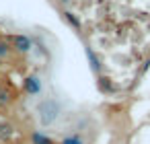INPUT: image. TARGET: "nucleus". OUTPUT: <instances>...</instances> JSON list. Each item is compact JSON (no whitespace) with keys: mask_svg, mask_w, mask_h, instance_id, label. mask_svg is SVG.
<instances>
[{"mask_svg":"<svg viewBox=\"0 0 150 144\" xmlns=\"http://www.w3.org/2000/svg\"><path fill=\"white\" fill-rule=\"evenodd\" d=\"M37 113H39L41 126H52L60 115V103L56 99H43L37 107Z\"/></svg>","mask_w":150,"mask_h":144,"instance_id":"1","label":"nucleus"},{"mask_svg":"<svg viewBox=\"0 0 150 144\" xmlns=\"http://www.w3.org/2000/svg\"><path fill=\"white\" fill-rule=\"evenodd\" d=\"M11 45H13L17 52L25 54V52L31 50V39H29L27 35H13V37H11Z\"/></svg>","mask_w":150,"mask_h":144,"instance_id":"2","label":"nucleus"},{"mask_svg":"<svg viewBox=\"0 0 150 144\" xmlns=\"http://www.w3.org/2000/svg\"><path fill=\"white\" fill-rule=\"evenodd\" d=\"M25 91H27L29 95H39V93H41V80H39L35 74L27 76V78H25Z\"/></svg>","mask_w":150,"mask_h":144,"instance_id":"3","label":"nucleus"},{"mask_svg":"<svg viewBox=\"0 0 150 144\" xmlns=\"http://www.w3.org/2000/svg\"><path fill=\"white\" fill-rule=\"evenodd\" d=\"M13 91H11V87H6V84H2L0 82V107H6V105H11V101H13Z\"/></svg>","mask_w":150,"mask_h":144,"instance_id":"4","label":"nucleus"},{"mask_svg":"<svg viewBox=\"0 0 150 144\" xmlns=\"http://www.w3.org/2000/svg\"><path fill=\"white\" fill-rule=\"evenodd\" d=\"M13 134H15V130H13L11 123L0 121V140H2V142H8V140L13 138Z\"/></svg>","mask_w":150,"mask_h":144,"instance_id":"5","label":"nucleus"},{"mask_svg":"<svg viewBox=\"0 0 150 144\" xmlns=\"http://www.w3.org/2000/svg\"><path fill=\"white\" fill-rule=\"evenodd\" d=\"M31 142H33V144H54V140L47 138L43 132H33V134H31Z\"/></svg>","mask_w":150,"mask_h":144,"instance_id":"6","label":"nucleus"},{"mask_svg":"<svg viewBox=\"0 0 150 144\" xmlns=\"http://www.w3.org/2000/svg\"><path fill=\"white\" fill-rule=\"evenodd\" d=\"M11 43L8 41H4V39H0V60H4V58H8L11 56Z\"/></svg>","mask_w":150,"mask_h":144,"instance_id":"7","label":"nucleus"},{"mask_svg":"<svg viewBox=\"0 0 150 144\" xmlns=\"http://www.w3.org/2000/svg\"><path fill=\"white\" fill-rule=\"evenodd\" d=\"M62 144H84V140L80 138V134H70L62 140Z\"/></svg>","mask_w":150,"mask_h":144,"instance_id":"8","label":"nucleus"},{"mask_svg":"<svg viewBox=\"0 0 150 144\" xmlns=\"http://www.w3.org/2000/svg\"><path fill=\"white\" fill-rule=\"evenodd\" d=\"M64 17H66V19H68V23H72V25H74V27H78V21H76V19H74V17H72V13H64Z\"/></svg>","mask_w":150,"mask_h":144,"instance_id":"9","label":"nucleus"}]
</instances>
